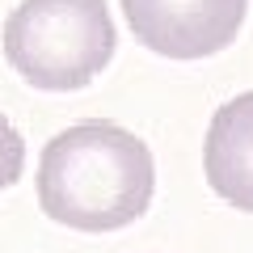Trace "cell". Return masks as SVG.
<instances>
[{"mask_svg": "<svg viewBox=\"0 0 253 253\" xmlns=\"http://www.w3.org/2000/svg\"><path fill=\"white\" fill-rule=\"evenodd\" d=\"M249 0H123L126 26L148 51L203 59L224 51L245 21Z\"/></svg>", "mask_w": 253, "mask_h": 253, "instance_id": "3957f363", "label": "cell"}, {"mask_svg": "<svg viewBox=\"0 0 253 253\" xmlns=\"http://www.w3.org/2000/svg\"><path fill=\"white\" fill-rule=\"evenodd\" d=\"M21 169H26V144H21L17 126L0 114V190H9L21 177Z\"/></svg>", "mask_w": 253, "mask_h": 253, "instance_id": "5b68a950", "label": "cell"}, {"mask_svg": "<svg viewBox=\"0 0 253 253\" xmlns=\"http://www.w3.org/2000/svg\"><path fill=\"white\" fill-rule=\"evenodd\" d=\"M106 0H21L4 21V59L34 89H84L114 59Z\"/></svg>", "mask_w": 253, "mask_h": 253, "instance_id": "7a4b0ae2", "label": "cell"}, {"mask_svg": "<svg viewBox=\"0 0 253 253\" xmlns=\"http://www.w3.org/2000/svg\"><path fill=\"white\" fill-rule=\"evenodd\" d=\"M156 165L148 144L118 123H76L42 148L38 207L76 232H114L152 203Z\"/></svg>", "mask_w": 253, "mask_h": 253, "instance_id": "6da1fadb", "label": "cell"}, {"mask_svg": "<svg viewBox=\"0 0 253 253\" xmlns=\"http://www.w3.org/2000/svg\"><path fill=\"white\" fill-rule=\"evenodd\" d=\"M203 165L219 199L236 211H253V93H241L215 110Z\"/></svg>", "mask_w": 253, "mask_h": 253, "instance_id": "277c9868", "label": "cell"}]
</instances>
